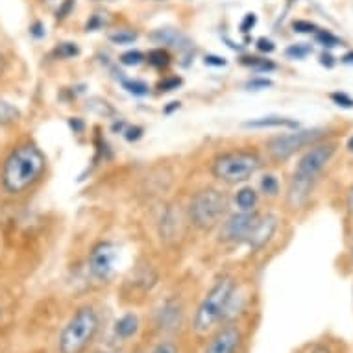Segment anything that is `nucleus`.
<instances>
[{"mask_svg": "<svg viewBox=\"0 0 353 353\" xmlns=\"http://www.w3.org/2000/svg\"><path fill=\"white\" fill-rule=\"evenodd\" d=\"M330 99L333 100V104L341 105V108H346V110H353V99L344 91H336V93H331Z\"/></svg>", "mask_w": 353, "mask_h": 353, "instance_id": "obj_28", "label": "nucleus"}, {"mask_svg": "<svg viewBox=\"0 0 353 353\" xmlns=\"http://www.w3.org/2000/svg\"><path fill=\"white\" fill-rule=\"evenodd\" d=\"M342 63H346V65H353V50L352 52H347L342 56Z\"/></svg>", "mask_w": 353, "mask_h": 353, "instance_id": "obj_42", "label": "nucleus"}, {"mask_svg": "<svg viewBox=\"0 0 353 353\" xmlns=\"http://www.w3.org/2000/svg\"><path fill=\"white\" fill-rule=\"evenodd\" d=\"M257 216L259 213H255V211H241V213L232 214L228 220H222L219 233L220 241L222 243H244Z\"/></svg>", "mask_w": 353, "mask_h": 353, "instance_id": "obj_9", "label": "nucleus"}, {"mask_svg": "<svg viewBox=\"0 0 353 353\" xmlns=\"http://www.w3.org/2000/svg\"><path fill=\"white\" fill-rule=\"evenodd\" d=\"M235 296V281L230 276H222L214 281V285L208 290L200 301L194 319H192V330L198 335H205L214 330L219 322L226 316L228 309L232 305Z\"/></svg>", "mask_w": 353, "mask_h": 353, "instance_id": "obj_2", "label": "nucleus"}, {"mask_svg": "<svg viewBox=\"0 0 353 353\" xmlns=\"http://www.w3.org/2000/svg\"><path fill=\"white\" fill-rule=\"evenodd\" d=\"M117 246L113 243H108V241H102L91 250L89 254V272L91 276L100 281H105L110 279L115 272L117 265Z\"/></svg>", "mask_w": 353, "mask_h": 353, "instance_id": "obj_8", "label": "nucleus"}, {"mask_svg": "<svg viewBox=\"0 0 353 353\" xmlns=\"http://www.w3.org/2000/svg\"><path fill=\"white\" fill-rule=\"evenodd\" d=\"M0 316H2V309H0Z\"/></svg>", "mask_w": 353, "mask_h": 353, "instance_id": "obj_46", "label": "nucleus"}, {"mask_svg": "<svg viewBox=\"0 0 353 353\" xmlns=\"http://www.w3.org/2000/svg\"><path fill=\"white\" fill-rule=\"evenodd\" d=\"M314 39H316V43L322 45L324 48H335L339 47V45H342V41L339 39L335 34L327 32V30H316V32H314Z\"/></svg>", "mask_w": 353, "mask_h": 353, "instance_id": "obj_21", "label": "nucleus"}, {"mask_svg": "<svg viewBox=\"0 0 353 353\" xmlns=\"http://www.w3.org/2000/svg\"><path fill=\"white\" fill-rule=\"evenodd\" d=\"M278 216L272 213H267V214H259L257 220H255V224L252 226L250 230L248 237L244 243L248 244L252 250H261L265 248L270 241L274 239L276 232H278Z\"/></svg>", "mask_w": 353, "mask_h": 353, "instance_id": "obj_10", "label": "nucleus"}, {"mask_svg": "<svg viewBox=\"0 0 353 353\" xmlns=\"http://www.w3.org/2000/svg\"><path fill=\"white\" fill-rule=\"evenodd\" d=\"M352 257H353V244H352Z\"/></svg>", "mask_w": 353, "mask_h": 353, "instance_id": "obj_45", "label": "nucleus"}, {"mask_svg": "<svg viewBox=\"0 0 353 353\" xmlns=\"http://www.w3.org/2000/svg\"><path fill=\"white\" fill-rule=\"evenodd\" d=\"M150 39L154 41L156 45L176 48V50H180V52H189V50H192V41L189 39L181 30L157 28L150 34Z\"/></svg>", "mask_w": 353, "mask_h": 353, "instance_id": "obj_12", "label": "nucleus"}, {"mask_svg": "<svg viewBox=\"0 0 353 353\" xmlns=\"http://www.w3.org/2000/svg\"><path fill=\"white\" fill-rule=\"evenodd\" d=\"M346 208L347 211L353 214V187L347 191V198H346Z\"/></svg>", "mask_w": 353, "mask_h": 353, "instance_id": "obj_41", "label": "nucleus"}, {"mask_svg": "<svg viewBox=\"0 0 353 353\" xmlns=\"http://www.w3.org/2000/svg\"><path fill=\"white\" fill-rule=\"evenodd\" d=\"M122 87L130 94H134V97H146V94L150 93V87L141 80H122Z\"/></svg>", "mask_w": 353, "mask_h": 353, "instance_id": "obj_22", "label": "nucleus"}, {"mask_svg": "<svg viewBox=\"0 0 353 353\" xmlns=\"http://www.w3.org/2000/svg\"><path fill=\"white\" fill-rule=\"evenodd\" d=\"M346 146H347V150H350V152H353V135H352V137H350V139H347Z\"/></svg>", "mask_w": 353, "mask_h": 353, "instance_id": "obj_43", "label": "nucleus"}, {"mask_svg": "<svg viewBox=\"0 0 353 353\" xmlns=\"http://www.w3.org/2000/svg\"><path fill=\"white\" fill-rule=\"evenodd\" d=\"M139 316L135 313H126L122 314L121 319L115 322V335L119 336L121 341H130V339H134V336L139 333Z\"/></svg>", "mask_w": 353, "mask_h": 353, "instance_id": "obj_16", "label": "nucleus"}, {"mask_svg": "<svg viewBox=\"0 0 353 353\" xmlns=\"http://www.w3.org/2000/svg\"><path fill=\"white\" fill-rule=\"evenodd\" d=\"M181 214L180 211L176 209H167V213L161 216V224H159V235H161V241L165 243H176L178 239L181 237Z\"/></svg>", "mask_w": 353, "mask_h": 353, "instance_id": "obj_14", "label": "nucleus"}, {"mask_svg": "<svg viewBox=\"0 0 353 353\" xmlns=\"http://www.w3.org/2000/svg\"><path fill=\"white\" fill-rule=\"evenodd\" d=\"M110 41L113 45H132L137 41V34L130 32V30H117V32L110 34Z\"/></svg>", "mask_w": 353, "mask_h": 353, "instance_id": "obj_24", "label": "nucleus"}, {"mask_svg": "<svg viewBox=\"0 0 353 353\" xmlns=\"http://www.w3.org/2000/svg\"><path fill=\"white\" fill-rule=\"evenodd\" d=\"M255 23H257L255 13H246L243 21H241V32H243V34H248L250 30L255 26Z\"/></svg>", "mask_w": 353, "mask_h": 353, "instance_id": "obj_33", "label": "nucleus"}, {"mask_svg": "<svg viewBox=\"0 0 353 353\" xmlns=\"http://www.w3.org/2000/svg\"><path fill=\"white\" fill-rule=\"evenodd\" d=\"M311 52H313V48L309 47V45H305V43H296V45H290V47L285 50V56L290 59H303Z\"/></svg>", "mask_w": 353, "mask_h": 353, "instance_id": "obj_25", "label": "nucleus"}, {"mask_svg": "<svg viewBox=\"0 0 353 353\" xmlns=\"http://www.w3.org/2000/svg\"><path fill=\"white\" fill-rule=\"evenodd\" d=\"M100 319L93 305H81L59 333V353H83L99 333Z\"/></svg>", "mask_w": 353, "mask_h": 353, "instance_id": "obj_3", "label": "nucleus"}, {"mask_svg": "<svg viewBox=\"0 0 353 353\" xmlns=\"http://www.w3.org/2000/svg\"><path fill=\"white\" fill-rule=\"evenodd\" d=\"M261 191L265 192L267 196H276L279 192V181L276 176L272 174H267L263 180H261Z\"/></svg>", "mask_w": 353, "mask_h": 353, "instance_id": "obj_26", "label": "nucleus"}, {"mask_svg": "<svg viewBox=\"0 0 353 353\" xmlns=\"http://www.w3.org/2000/svg\"><path fill=\"white\" fill-rule=\"evenodd\" d=\"M268 87H272V81L267 78H252L250 81H246L248 91H261V89H268Z\"/></svg>", "mask_w": 353, "mask_h": 353, "instance_id": "obj_32", "label": "nucleus"}, {"mask_svg": "<svg viewBox=\"0 0 353 353\" xmlns=\"http://www.w3.org/2000/svg\"><path fill=\"white\" fill-rule=\"evenodd\" d=\"M47 157L34 143L17 145L6 156L0 168V183L8 194H23L43 178Z\"/></svg>", "mask_w": 353, "mask_h": 353, "instance_id": "obj_1", "label": "nucleus"}, {"mask_svg": "<svg viewBox=\"0 0 353 353\" xmlns=\"http://www.w3.org/2000/svg\"><path fill=\"white\" fill-rule=\"evenodd\" d=\"M56 54L59 58H74L80 54V48L76 47L74 43H61L58 48H56Z\"/></svg>", "mask_w": 353, "mask_h": 353, "instance_id": "obj_29", "label": "nucleus"}, {"mask_svg": "<svg viewBox=\"0 0 353 353\" xmlns=\"http://www.w3.org/2000/svg\"><path fill=\"white\" fill-rule=\"evenodd\" d=\"M241 341H243V333L237 325H224L211 336L203 353H235Z\"/></svg>", "mask_w": 353, "mask_h": 353, "instance_id": "obj_11", "label": "nucleus"}, {"mask_svg": "<svg viewBox=\"0 0 353 353\" xmlns=\"http://www.w3.org/2000/svg\"><path fill=\"white\" fill-rule=\"evenodd\" d=\"M263 161L254 150L222 152L213 159L211 172L219 181L228 185H237L250 180L261 168Z\"/></svg>", "mask_w": 353, "mask_h": 353, "instance_id": "obj_5", "label": "nucleus"}, {"mask_svg": "<svg viewBox=\"0 0 353 353\" xmlns=\"http://www.w3.org/2000/svg\"><path fill=\"white\" fill-rule=\"evenodd\" d=\"M228 208H230V202H228L226 192L214 189V187H208V189L198 191L191 198L189 208H187V216L196 230L211 232L222 224Z\"/></svg>", "mask_w": 353, "mask_h": 353, "instance_id": "obj_4", "label": "nucleus"}, {"mask_svg": "<svg viewBox=\"0 0 353 353\" xmlns=\"http://www.w3.org/2000/svg\"><path fill=\"white\" fill-rule=\"evenodd\" d=\"M146 59H148V63L157 67V69H163V67H167V65L170 63V56H168L167 50H163V48H154V50H150L148 56H146Z\"/></svg>", "mask_w": 353, "mask_h": 353, "instance_id": "obj_23", "label": "nucleus"}, {"mask_svg": "<svg viewBox=\"0 0 353 353\" xmlns=\"http://www.w3.org/2000/svg\"><path fill=\"white\" fill-rule=\"evenodd\" d=\"M292 28H294L296 34H314L319 30V26L311 23V21H294Z\"/></svg>", "mask_w": 353, "mask_h": 353, "instance_id": "obj_30", "label": "nucleus"}, {"mask_svg": "<svg viewBox=\"0 0 353 353\" xmlns=\"http://www.w3.org/2000/svg\"><path fill=\"white\" fill-rule=\"evenodd\" d=\"M145 61V54L139 52V50H128L121 56V63L126 65V67H137Z\"/></svg>", "mask_w": 353, "mask_h": 353, "instance_id": "obj_27", "label": "nucleus"}, {"mask_svg": "<svg viewBox=\"0 0 353 353\" xmlns=\"http://www.w3.org/2000/svg\"><path fill=\"white\" fill-rule=\"evenodd\" d=\"M100 353H102V352H100Z\"/></svg>", "mask_w": 353, "mask_h": 353, "instance_id": "obj_48", "label": "nucleus"}, {"mask_svg": "<svg viewBox=\"0 0 353 353\" xmlns=\"http://www.w3.org/2000/svg\"><path fill=\"white\" fill-rule=\"evenodd\" d=\"M314 183H309V181L296 180V178H290L289 189H287V205H289L292 211H300L307 205L309 198L313 194Z\"/></svg>", "mask_w": 353, "mask_h": 353, "instance_id": "obj_13", "label": "nucleus"}, {"mask_svg": "<svg viewBox=\"0 0 353 353\" xmlns=\"http://www.w3.org/2000/svg\"><path fill=\"white\" fill-rule=\"evenodd\" d=\"M181 324V307L176 301H167L157 313V325L161 330H176Z\"/></svg>", "mask_w": 353, "mask_h": 353, "instance_id": "obj_15", "label": "nucleus"}, {"mask_svg": "<svg viewBox=\"0 0 353 353\" xmlns=\"http://www.w3.org/2000/svg\"><path fill=\"white\" fill-rule=\"evenodd\" d=\"M246 128H255V130H267V128H298V122L287 117L268 115L259 117V119H252V121L244 122Z\"/></svg>", "mask_w": 353, "mask_h": 353, "instance_id": "obj_17", "label": "nucleus"}, {"mask_svg": "<svg viewBox=\"0 0 353 353\" xmlns=\"http://www.w3.org/2000/svg\"><path fill=\"white\" fill-rule=\"evenodd\" d=\"M257 50L259 52L270 54L276 50V45H274V41L267 39V37H261V39H257Z\"/></svg>", "mask_w": 353, "mask_h": 353, "instance_id": "obj_35", "label": "nucleus"}, {"mask_svg": "<svg viewBox=\"0 0 353 353\" xmlns=\"http://www.w3.org/2000/svg\"><path fill=\"white\" fill-rule=\"evenodd\" d=\"M336 152V145L333 143H322V145H313L309 150L300 157V161L296 163L294 174L292 178L309 183H316L320 174L324 172L325 167L330 165Z\"/></svg>", "mask_w": 353, "mask_h": 353, "instance_id": "obj_7", "label": "nucleus"}, {"mask_svg": "<svg viewBox=\"0 0 353 353\" xmlns=\"http://www.w3.org/2000/svg\"><path fill=\"white\" fill-rule=\"evenodd\" d=\"M257 192L252 189V187H243L241 191L237 192V196H235V202H237L239 209L241 211H255L257 208Z\"/></svg>", "mask_w": 353, "mask_h": 353, "instance_id": "obj_19", "label": "nucleus"}, {"mask_svg": "<svg viewBox=\"0 0 353 353\" xmlns=\"http://www.w3.org/2000/svg\"><path fill=\"white\" fill-rule=\"evenodd\" d=\"M74 6V0H63V4H61V8L58 10V15L56 17L58 19H65L67 15H69L70 8Z\"/></svg>", "mask_w": 353, "mask_h": 353, "instance_id": "obj_37", "label": "nucleus"}, {"mask_svg": "<svg viewBox=\"0 0 353 353\" xmlns=\"http://www.w3.org/2000/svg\"><path fill=\"white\" fill-rule=\"evenodd\" d=\"M150 353H180L178 346L172 341H161L159 344L152 347Z\"/></svg>", "mask_w": 353, "mask_h": 353, "instance_id": "obj_31", "label": "nucleus"}, {"mask_svg": "<svg viewBox=\"0 0 353 353\" xmlns=\"http://www.w3.org/2000/svg\"><path fill=\"white\" fill-rule=\"evenodd\" d=\"M205 65H214V67H224L226 59L219 58V56H205Z\"/></svg>", "mask_w": 353, "mask_h": 353, "instance_id": "obj_39", "label": "nucleus"}, {"mask_svg": "<svg viewBox=\"0 0 353 353\" xmlns=\"http://www.w3.org/2000/svg\"><path fill=\"white\" fill-rule=\"evenodd\" d=\"M320 63L325 65V67H333L335 61H333V58H331V54H322V56H320Z\"/></svg>", "mask_w": 353, "mask_h": 353, "instance_id": "obj_40", "label": "nucleus"}, {"mask_svg": "<svg viewBox=\"0 0 353 353\" xmlns=\"http://www.w3.org/2000/svg\"><path fill=\"white\" fill-rule=\"evenodd\" d=\"M104 24H105V19L100 17V13H97V15H93V17H91V21L87 23L85 28H87V32H94V30L102 28Z\"/></svg>", "mask_w": 353, "mask_h": 353, "instance_id": "obj_36", "label": "nucleus"}, {"mask_svg": "<svg viewBox=\"0 0 353 353\" xmlns=\"http://www.w3.org/2000/svg\"><path fill=\"white\" fill-rule=\"evenodd\" d=\"M181 85L180 78H167V80L159 81V91H174Z\"/></svg>", "mask_w": 353, "mask_h": 353, "instance_id": "obj_34", "label": "nucleus"}, {"mask_svg": "<svg viewBox=\"0 0 353 353\" xmlns=\"http://www.w3.org/2000/svg\"><path fill=\"white\" fill-rule=\"evenodd\" d=\"M154 2H163V0H154Z\"/></svg>", "mask_w": 353, "mask_h": 353, "instance_id": "obj_44", "label": "nucleus"}, {"mask_svg": "<svg viewBox=\"0 0 353 353\" xmlns=\"http://www.w3.org/2000/svg\"><path fill=\"white\" fill-rule=\"evenodd\" d=\"M21 119V110L17 105L0 99V126H12Z\"/></svg>", "mask_w": 353, "mask_h": 353, "instance_id": "obj_18", "label": "nucleus"}, {"mask_svg": "<svg viewBox=\"0 0 353 353\" xmlns=\"http://www.w3.org/2000/svg\"><path fill=\"white\" fill-rule=\"evenodd\" d=\"M290 2H294V0H290Z\"/></svg>", "mask_w": 353, "mask_h": 353, "instance_id": "obj_47", "label": "nucleus"}, {"mask_svg": "<svg viewBox=\"0 0 353 353\" xmlns=\"http://www.w3.org/2000/svg\"><path fill=\"white\" fill-rule=\"evenodd\" d=\"M243 63L248 65L250 69L255 70V72H272V70H276V63L265 58H244Z\"/></svg>", "mask_w": 353, "mask_h": 353, "instance_id": "obj_20", "label": "nucleus"}, {"mask_svg": "<svg viewBox=\"0 0 353 353\" xmlns=\"http://www.w3.org/2000/svg\"><path fill=\"white\" fill-rule=\"evenodd\" d=\"M30 34L39 39V37H45V34H47V32L43 30V24L35 23V24H32V26H30Z\"/></svg>", "mask_w": 353, "mask_h": 353, "instance_id": "obj_38", "label": "nucleus"}, {"mask_svg": "<svg viewBox=\"0 0 353 353\" xmlns=\"http://www.w3.org/2000/svg\"><path fill=\"white\" fill-rule=\"evenodd\" d=\"M324 135V130H316V128L314 130H294L290 134L276 135L272 139H268L267 152L274 161H287L301 148L316 145Z\"/></svg>", "mask_w": 353, "mask_h": 353, "instance_id": "obj_6", "label": "nucleus"}]
</instances>
